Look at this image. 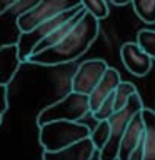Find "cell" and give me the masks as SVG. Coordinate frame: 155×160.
<instances>
[{
  "label": "cell",
  "mask_w": 155,
  "mask_h": 160,
  "mask_svg": "<svg viewBox=\"0 0 155 160\" xmlns=\"http://www.w3.org/2000/svg\"><path fill=\"white\" fill-rule=\"evenodd\" d=\"M98 32H100L98 20L85 12L83 17L75 23V27L70 30L63 40H60L58 43H55L50 48H45L38 53L30 55L27 62L42 65V67H55V65L73 62L92 47L95 38L98 37Z\"/></svg>",
  "instance_id": "cell-1"
},
{
  "label": "cell",
  "mask_w": 155,
  "mask_h": 160,
  "mask_svg": "<svg viewBox=\"0 0 155 160\" xmlns=\"http://www.w3.org/2000/svg\"><path fill=\"white\" fill-rule=\"evenodd\" d=\"M38 128V140L43 147V152H58L83 138H88L90 135V127L82 122L57 120V122L45 123Z\"/></svg>",
  "instance_id": "cell-2"
},
{
  "label": "cell",
  "mask_w": 155,
  "mask_h": 160,
  "mask_svg": "<svg viewBox=\"0 0 155 160\" xmlns=\"http://www.w3.org/2000/svg\"><path fill=\"white\" fill-rule=\"evenodd\" d=\"M143 108L142 98L138 93H133L128 98L127 105L123 108L117 110L112 117L108 118L110 123V135L108 140L105 143V147L98 152V160H117L118 155V147H120V140H122L125 130H127L130 120L133 118L135 113H138Z\"/></svg>",
  "instance_id": "cell-3"
},
{
  "label": "cell",
  "mask_w": 155,
  "mask_h": 160,
  "mask_svg": "<svg viewBox=\"0 0 155 160\" xmlns=\"http://www.w3.org/2000/svg\"><path fill=\"white\" fill-rule=\"evenodd\" d=\"M90 112L88 95L70 92L58 102L45 107L37 117V125L42 127L45 123L57 122V120H67V122H80L85 115Z\"/></svg>",
  "instance_id": "cell-4"
},
{
  "label": "cell",
  "mask_w": 155,
  "mask_h": 160,
  "mask_svg": "<svg viewBox=\"0 0 155 160\" xmlns=\"http://www.w3.org/2000/svg\"><path fill=\"white\" fill-rule=\"evenodd\" d=\"M75 7H82L80 0H38L32 8L25 10L17 17V27L20 33L30 32L42 22H47L58 13Z\"/></svg>",
  "instance_id": "cell-5"
},
{
  "label": "cell",
  "mask_w": 155,
  "mask_h": 160,
  "mask_svg": "<svg viewBox=\"0 0 155 160\" xmlns=\"http://www.w3.org/2000/svg\"><path fill=\"white\" fill-rule=\"evenodd\" d=\"M82 10H83L82 7L70 8V10H67V12H62V13H58L57 17L47 20V22H42L40 25H37L33 30H30V32L20 33V37L17 40L20 62H27V60L30 58V55L33 53V48L37 47L42 40H45L53 30H57L60 25L68 22L70 18H73L75 15H77L78 12H82Z\"/></svg>",
  "instance_id": "cell-6"
},
{
  "label": "cell",
  "mask_w": 155,
  "mask_h": 160,
  "mask_svg": "<svg viewBox=\"0 0 155 160\" xmlns=\"http://www.w3.org/2000/svg\"><path fill=\"white\" fill-rule=\"evenodd\" d=\"M108 65L102 58H92L85 60L83 63H80L77 72L72 77V90L70 92L82 93V95H90L93 92V88L98 85L100 78L103 77V73L107 72Z\"/></svg>",
  "instance_id": "cell-7"
},
{
  "label": "cell",
  "mask_w": 155,
  "mask_h": 160,
  "mask_svg": "<svg viewBox=\"0 0 155 160\" xmlns=\"http://www.w3.org/2000/svg\"><path fill=\"white\" fill-rule=\"evenodd\" d=\"M120 58L130 73L143 77L150 72L153 60L137 45V42H125L120 47Z\"/></svg>",
  "instance_id": "cell-8"
},
{
  "label": "cell",
  "mask_w": 155,
  "mask_h": 160,
  "mask_svg": "<svg viewBox=\"0 0 155 160\" xmlns=\"http://www.w3.org/2000/svg\"><path fill=\"white\" fill-rule=\"evenodd\" d=\"M140 112H142V110H140ZM140 112L133 115V118L130 120V123H128L127 130H125L122 140H120L117 160H128L130 153L133 152V148L137 147L138 142L143 138L145 127H143V120H142Z\"/></svg>",
  "instance_id": "cell-9"
},
{
  "label": "cell",
  "mask_w": 155,
  "mask_h": 160,
  "mask_svg": "<svg viewBox=\"0 0 155 160\" xmlns=\"http://www.w3.org/2000/svg\"><path fill=\"white\" fill-rule=\"evenodd\" d=\"M120 82H122V80H120V73L113 67H108L107 72L103 73V77L100 78L98 85L93 88V92L88 95L90 112H95V110L100 107V103L115 92V88L118 87Z\"/></svg>",
  "instance_id": "cell-10"
},
{
  "label": "cell",
  "mask_w": 155,
  "mask_h": 160,
  "mask_svg": "<svg viewBox=\"0 0 155 160\" xmlns=\"http://www.w3.org/2000/svg\"><path fill=\"white\" fill-rule=\"evenodd\" d=\"M17 43H7L0 47V85L8 87L20 67Z\"/></svg>",
  "instance_id": "cell-11"
},
{
  "label": "cell",
  "mask_w": 155,
  "mask_h": 160,
  "mask_svg": "<svg viewBox=\"0 0 155 160\" xmlns=\"http://www.w3.org/2000/svg\"><path fill=\"white\" fill-rule=\"evenodd\" d=\"M93 145L90 138H83L80 142L62 148L58 152H43V160H90L93 155Z\"/></svg>",
  "instance_id": "cell-12"
},
{
  "label": "cell",
  "mask_w": 155,
  "mask_h": 160,
  "mask_svg": "<svg viewBox=\"0 0 155 160\" xmlns=\"http://www.w3.org/2000/svg\"><path fill=\"white\" fill-rule=\"evenodd\" d=\"M140 115H142L143 127H145V133H143V147H145L143 160H155V112L147 108V107H143Z\"/></svg>",
  "instance_id": "cell-13"
},
{
  "label": "cell",
  "mask_w": 155,
  "mask_h": 160,
  "mask_svg": "<svg viewBox=\"0 0 155 160\" xmlns=\"http://www.w3.org/2000/svg\"><path fill=\"white\" fill-rule=\"evenodd\" d=\"M83 13H85V10H82V12H78V13L75 15L73 18H70L68 22H65L63 25H60V27H58L57 30H53V32L50 33L47 38L42 40V42H40V43L37 45V47L33 48V53H38V52H42V50H45V48H50V47H53L55 43H58L60 40H63V38L68 35L70 30H72V28L75 27V23H77L78 20L83 17ZM33 53H32V55H33Z\"/></svg>",
  "instance_id": "cell-14"
},
{
  "label": "cell",
  "mask_w": 155,
  "mask_h": 160,
  "mask_svg": "<svg viewBox=\"0 0 155 160\" xmlns=\"http://www.w3.org/2000/svg\"><path fill=\"white\" fill-rule=\"evenodd\" d=\"M108 135H110V123H108V120H102V122H97V125L93 128H90L88 138L92 142L93 148L100 152L105 147V143H107Z\"/></svg>",
  "instance_id": "cell-15"
},
{
  "label": "cell",
  "mask_w": 155,
  "mask_h": 160,
  "mask_svg": "<svg viewBox=\"0 0 155 160\" xmlns=\"http://www.w3.org/2000/svg\"><path fill=\"white\" fill-rule=\"evenodd\" d=\"M133 93H138L137 92V87H135L133 83H130V82H120L118 87L115 88V92H113V108H115V112L120 110V108H123L125 105H127L128 98L132 97Z\"/></svg>",
  "instance_id": "cell-16"
},
{
  "label": "cell",
  "mask_w": 155,
  "mask_h": 160,
  "mask_svg": "<svg viewBox=\"0 0 155 160\" xmlns=\"http://www.w3.org/2000/svg\"><path fill=\"white\" fill-rule=\"evenodd\" d=\"M80 5L87 13H90L93 18H97L98 22L108 17L110 8L107 5V0H80Z\"/></svg>",
  "instance_id": "cell-17"
},
{
  "label": "cell",
  "mask_w": 155,
  "mask_h": 160,
  "mask_svg": "<svg viewBox=\"0 0 155 160\" xmlns=\"http://www.w3.org/2000/svg\"><path fill=\"white\" fill-rule=\"evenodd\" d=\"M133 10L147 23H155V0H132Z\"/></svg>",
  "instance_id": "cell-18"
},
{
  "label": "cell",
  "mask_w": 155,
  "mask_h": 160,
  "mask_svg": "<svg viewBox=\"0 0 155 160\" xmlns=\"http://www.w3.org/2000/svg\"><path fill=\"white\" fill-rule=\"evenodd\" d=\"M137 45L152 60H155V30H148V28L140 30L137 33Z\"/></svg>",
  "instance_id": "cell-19"
},
{
  "label": "cell",
  "mask_w": 155,
  "mask_h": 160,
  "mask_svg": "<svg viewBox=\"0 0 155 160\" xmlns=\"http://www.w3.org/2000/svg\"><path fill=\"white\" fill-rule=\"evenodd\" d=\"M113 113H115V108H113V93L110 95V97L105 98L103 102L100 103V107L95 110V112H92L93 118L97 120V122H102V120H108Z\"/></svg>",
  "instance_id": "cell-20"
},
{
  "label": "cell",
  "mask_w": 155,
  "mask_h": 160,
  "mask_svg": "<svg viewBox=\"0 0 155 160\" xmlns=\"http://www.w3.org/2000/svg\"><path fill=\"white\" fill-rule=\"evenodd\" d=\"M8 90L5 85H0V115H3L8 108V97H7Z\"/></svg>",
  "instance_id": "cell-21"
},
{
  "label": "cell",
  "mask_w": 155,
  "mask_h": 160,
  "mask_svg": "<svg viewBox=\"0 0 155 160\" xmlns=\"http://www.w3.org/2000/svg\"><path fill=\"white\" fill-rule=\"evenodd\" d=\"M17 2H18V0H0V15L5 13L10 7H13Z\"/></svg>",
  "instance_id": "cell-22"
},
{
  "label": "cell",
  "mask_w": 155,
  "mask_h": 160,
  "mask_svg": "<svg viewBox=\"0 0 155 160\" xmlns=\"http://www.w3.org/2000/svg\"><path fill=\"white\" fill-rule=\"evenodd\" d=\"M113 5H127V3H132V0H110Z\"/></svg>",
  "instance_id": "cell-23"
},
{
  "label": "cell",
  "mask_w": 155,
  "mask_h": 160,
  "mask_svg": "<svg viewBox=\"0 0 155 160\" xmlns=\"http://www.w3.org/2000/svg\"><path fill=\"white\" fill-rule=\"evenodd\" d=\"M0 125H2V115H0Z\"/></svg>",
  "instance_id": "cell-24"
},
{
  "label": "cell",
  "mask_w": 155,
  "mask_h": 160,
  "mask_svg": "<svg viewBox=\"0 0 155 160\" xmlns=\"http://www.w3.org/2000/svg\"><path fill=\"white\" fill-rule=\"evenodd\" d=\"M153 112H155V110H153Z\"/></svg>",
  "instance_id": "cell-25"
}]
</instances>
